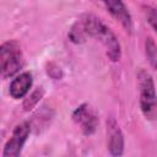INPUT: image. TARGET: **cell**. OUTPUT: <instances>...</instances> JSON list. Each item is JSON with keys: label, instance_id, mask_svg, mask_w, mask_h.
Instances as JSON below:
<instances>
[{"label": "cell", "instance_id": "obj_1", "mask_svg": "<svg viewBox=\"0 0 157 157\" xmlns=\"http://www.w3.org/2000/svg\"><path fill=\"white\" fill-rule=\"evenodd\" d=\"M78 20L85 28L87 38L91 37L98 40L103 45L107 58L113 63H118L121 59V47L114 32L92 13H85Z\"/></svg>", "mask_w": 157, "mask_h": 157}, {"label": "cell", "instance_id": "obj_2", "mask_svg": "<svg viewBox=\"0 0 157 157\" xmlns=\"http://www.w3.org/2000/svg\"><path fill=\"white\" fill-rule=\"evenodd\" d=\"M139 87V103L144 117L147 120L157 119V92L152 75L145 69H140L136 75Z\"/></svg>", "mask_w": 157, "mask_h": 157}, {"label": "cell", "instance_id": "obj_3", "mask_svg": "<svg viewBox=\"0 0 157 157\" xmlns=\"http://www.w3.org/2000/svg\"><path fill=\"white\" fill-rule=\"evenodd\" d=\"M25 65L23 54L16 40H6L0 47L1 77L10 78L16 76Z\"/></svg>", "mask_w": 157, "mask_h": 157}, {"label": "cell", "instance_id": "obj_4", "mask_svg": "<svg viewBox=\"0 0 157 157\" xmlns=\"http://www.w3.org/2000/svg\"><path fill=\"white\" fill-rule=\"evenodd\" d=\"M31 123L22 121L13 129L10 139L6 141L4 150H2V157H18L22 152V148L31 134Z\"/></svg>", "mask_w": 157, "mask_h": 157}, {"label": "cell", "instance_id": "obj_5", "mask_svg": "<svg viewBox=\"0 0 157 157\" xmlns=\"http://www.w3.org/2000/svg\"><path fill=\"white\" fill-rule=\"evenodd\" d=\"M71 118L75 121V124H77L80 126L82 134L86 136L93 135L98 128V123H99L98 115H97L96 110L88 103L80 104L72 112Z\"/></svg>", "mask_w": 157, "mask_h": 157}, {"label": "cell", "instance_id": "obj_6", "mask_svg": "<svg viewBox=\"0 0 157 157\" xmlns=\"http://www.w3.org/2000/svg\"><path fill=\"white\" fill-rule=\"evenodd\" d=\"M99 1L104 5L107 11L110 13V16L115 21H118L129 34H131L134 29L132 16L129 9L126 7V5L124 4V1L123 0H99Z\"/></svg>", "mask_w": 157, "mask_h": 157}, {"label": "cell", "instance_id": "obj_7", "mask_svg": "<svg viewBox=\"0 0 157 157\" xmlns=\"http://www.w3.org/2000/svg\"><path fill=\"white\" fill-rule=\"evenodd\" d=\"M107 139L109 153L112 156H121L125 147L124 134L114 117H109L107 119Z\"/></svg>", "mask_w": 157, "mask_h": 157}, {"label": "cell", "instance_id": "obj_8", "mask_svg": "<svg viewBox=\"0 0 157 157\" xmlns=\"http://www.w3.org/2000/svg\"><path fill=\"white\" fill-rule=\"evenodd\" d=\"M32 83H33V77L29 71H23L21 74H17L10 83L9 93L13 99L25 98L28 94Z\"/></svg>", "mask_w": 157, "mask_h": 157}, {"label": "cell", "instance_id": "obj_9", "mask_svg": "<svg viewBox=\"0 0 157 157\" xmlns=\"http://www.w3.org/2000/svg\"><path fill=\"white\" fill-rule=\"evenodd\" d=\"M67 37H69L70 42H72L74 44H82V43L86 42L87 34H86L85 28H83L82 23L80 22V20H77V21L71 26V28L69 29Z\"/></svg>", "mask_w": 157, "mask_h": 157}, {"label": "cell", "instance_id": "obj_10", "mask_svg": "<svg viewBox=\"0 0 157 157\" xmlns=\"http://www.w3.org/2000/svg\"><path fill=\"white\" fill-rule=\"evenodd\" d=\"M145 55L150 66L153 70H157V44L151 37L145 39Z\"/></svg>", "mask_w": 157, "mask_h": 157}, {"label": "cell", "instance_id": "obj_11", "mask_svg": "<svg viewBox=\"0 0 157 157\" xmlns=\"http://www.w3.org/2000/svg\"><path fill=\"white\" fill-rule=\"evenodd\" d=\"M43 94H44V91H43V88L42 87H37L34 91H32L26 98H25V101H23V109L25 110H31V109H33L38 103H39V101H40V98L43 97Z\"/></svg>", "mask_w": 157, "mask_h": 157}, {"label": "cell", "instance_id": "obj_12", "mask_svg": "<svg viewBox=\"0 0 157 157\" xmlns=\"http://www.w3.org/2000/svg\"><path fill=\"white\" fill-rule=\"evenodd\" d=\"M142 12L150 27L157 33V9L152 6H142Z\"/></svg>", "mask_w": 157, "mask_h": 157}, {"label": "cell", "instance_id": "obj_13", "mask_svg": "<svg viewBox=\"0 0 157 157\" xmlns=\"http://www.w3.org/2000/svg\"><path fill=\"white\" fill-rule=\"evenodd\" d=\"M45 71H47L48 76L52 77L53 80H61L63 76H64V74H63L60 66L56 65L55 63H48V64H47V69H45Z\"/></svg>", "mask_w": 157, "mask_h": 157}]
</instances>
